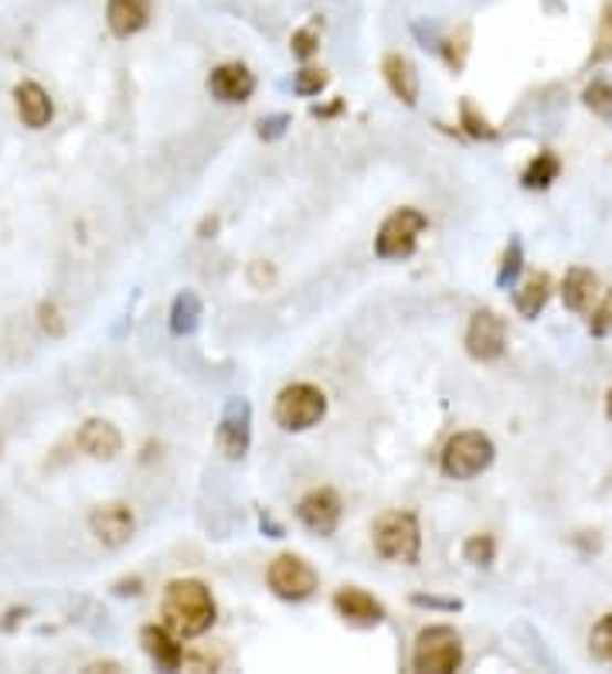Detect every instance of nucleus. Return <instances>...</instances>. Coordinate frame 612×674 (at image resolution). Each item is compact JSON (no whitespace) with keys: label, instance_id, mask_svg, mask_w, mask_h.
<instances>
[{"label":"nucleus","instance_id":"obj_1","mask_svg":"<svg viewBox=\"0 0 612 674\" xmlns=\"http://www.w3.org/2000/svg\"><path fill=\"white\" fill-rule=\"evenodd\" d=\"M163 623H168L178 638H201L204 630L215 623V600L204 582L197 579H174L163 592Z\"/></svg>","mask_w":612,"mask_h":674},{"label":"nucleus","instance_id":"obj_2","mask_svg":"<svg viewBox=\"0 0 612 674\" xmlns=\"http://www.w3.org/2000/svg\"><path fill=\"white\" fill-rule=\"evenodd\" d=\"M490 463H494V443L483 432H457L439 457L442 473L453 481H473Z\"/></svg>","mask_w":612,"mask_h":674},{"label":"nucleus","instance_id":"obj_3","mask_svg":"<svg viewBox=\"0 0 612 674\" xmlns=\"http://www.w3.org/2000/svg\"><path fill=\"white\" fill-rule=\"evenodd\" d=\"M422 548L419 522L408 511H391L375 525V552L388 563H416Z\"/></svg>","mask_w":612,"mask_h":674},{"label":"nucleus","instance_id":"obj_4","mask_svg":"<svg viewBox=\"0 0 612 674\" xmlns=\"http://www.w3.org/2000/svg\"><path fill=\"white\" fill-rule=\"evenodd\" d=\"M326 413V395L316 388V385H307V382H297V385H286L276 399V422L286 429V432H303L310 426H316Z\"/></svg>","mask_w":612,"mask_h":674},{"label":"nucleus","instance_id":"obj_5","mask_svg":"<svg viewBox=\"0 0 612 674\" xmlns=\"http://www.w3.org/2000/svg\"><path fill=\"white\" fill-rule=\"evenodd\" d=\"M463 664V644L453 627H429L419 633L412 667L422 674H453Z\"/></svg>","mask_w":612,"mask_h":674},{"label":"nucleus","instance_id":"obj_6","mask_svg":"<svg viewBox=\"0 0 612 674\" xmlns=\"http://www.w3.org/2000/svg\"><path fill=\"white\" fill-rule=\"evenodd\" d=\"M426 215L416 212V208H398L395 215L385 218L382 232H378V239H375V253L382 259H405V256H412L416 243H419V235L426 232Z\"/></svg>","mask_w":612,"mask_h":674},{"label":"nucleus","instance_id":"obj_7","mask_svg":"<svg viewBox=\"0 0 612 674\" xmlns=\"http://www.w3.org/2000/svg\"><path fill=\"white\" fill-rule=\"evenodd\" d=\"M266 579L276 597L293 600V603L313 597V589L320 582L316 569L307 559H300V555H279V559H272V566L266 569Z\"/></svg>","mask_w":612,"mask_h":674},{"label":"nucleus","instance_id":"obj_8","mask_svg":"<svg viewBox=\"0 0 612 674\" xmlns=\"http://www.w3.org/2000/svg\"><path fill=\"white\" fill-rule=\"evenodd\" d=\"M249 436H253V409L245 399H228L222 422H218V450L228 460H241L249 450Z\"/></svg>","mask_w":612,"mask_h":674},{"label":"nucleus","instance_id":"obj_9","mask_svg":"<svg viewBox=\"0 0 612 674\" xmlns=\"http://www.w3.org/2000/svg\"><path fill=\"white\" fill-rule=\"evenodd\" d=\"M507 344V328L494 310H480L473 313L470 331H466V351L476 362H494L504 354Z\"/></svg>","mask_w":612,"mask_h":674},{"label":"nucleus","instance_id":"obj_10","mask_svg":"<svg viewBox=\"0 0 612 674\" xmlns=\"http://www.w3.org/2000/svg\"><path fill=\"white\" fill-rule=\"evenodd\" d=\"M89 528L93 535L106 545V548H119V545H127L133 528H137V518H133V511L127 504H119V501H109V504H99L93 514H89Z\"/></svg>","mask_w":612,"mask_h":674},{"label":"nucleus","instance_id":"obj_11","mask_svg":"<svg viewBox=\"0 0 612 674\" xmlns=\"http://www.w3.org/2000/svg\"><path fill=\"white\" fill-rule=\"evenodd\" d=\"M297 518L303 522V528H310L313 535H331L341 522V498L334 491H310L300 504H297Z\"/></svg>","mask_w":612,"mask_h":674},{"label":"nucleus","instance_id":"obj_12","mask_svg":"<svg viewBox=\"0 0 612 674\" xmlns=\"http://www.w3.org/2000/svg\"><path fill=\"white\" fill-rule=\"evenodd\" d=\"M208 93L218 103H245L256 93V75L241 62H225L208 75Z\"/></svg>","mask_w":612,"mask_h":674},{"label":"nucleus","instance_id":"obj_13","mask_svg":"<svg viewBox=\"0 0 612 674\" xmlns=\"http://www.w3.org/2000/svg\"><path fill=\"white\" fill-rule=\"evenodd\" d=\"M334 610L347 620V623H357V627H375L385 620V607L372 597V592H364L357 586H344L337 597H334Z\"/></svg>","mask_w":612,"mask_h":674},{"label":"nucleus","instance_id":"obj_14","mask_svg":"<svg viewBox=\"0 0 612 674\" xmlns=\"http://www.w3.org/2000/svg\"><path fill=\"white\" fill-rule=\"evenodd\" d=\"M75 440H78L82 453H89L93 460H112L122 450L119 429L112 422H106V419H89L86 426L78 429Z\"/></svg>","mask_w":612,"mask_h":674},{"label":"nucleus","instance_id":"obj_15","mask_svg":"<svg viewBox=\"0 0 612 674\" xmlns=\"http://www.w3.org/2000/svg\"><path fill=\"white\" fill-rule=\"evenodd\" d=\"M14 106H18L21 124L31 127V130L49 127L52 116H55V106H52L49 93L41 89L37 83H21V86L14 89Z\"/></svg>","mask_w":612,"mask_h":674},{"label":"nucleus","instance_id":"obj_16","mask_svg":"<svg viewBox=\"0 0 612 674\" xmlns=\"http://www.w3.org/2000/svg\"><path fill=\"white\" fill-rule=\"evenodd\" d=\"M106 24L116 38H130L150 24V0H109Z\"/></svg>","mask_w":612,"mask_h":674},{"label":"nucleus","instance_id":"obj_17","mask_svg":"<svg viewBox=\"0 0 612 674\" xmlns=\"http://www.w3.org/2000/svg\"><path fill=\"white\" fill-rule=\"evenodd\" d=\"M140 641H143V651H147L163 671L184 667V648L178 644V633H174L171 627H143Z\"/></svg>","mask_w":612,"mask_h":674},{"label":"nucleus","instance_id":"obj_18","mask_svg":"<svg viewBox=\"0 0 612 674\" xmlns=\"http://www.w3.org/2000/svg\"><path fill=\"white\" fill-rule=\"evenodd\" d=\"M561 297H565V307L576 310V313H592L602 290H599V276L589 272V269H571L565 276V287H561Z\"/></svg>","mask_w":612,"mask_h":674},{"label":"nucleus","instance_id":"obj_19","mask_svg":"<svg viewBox=\"0 0 612 674\" xmlns=\"http://www.w3.org/2000/svg\"><path fill=\"white\" fill-rule=\"evenodd\" d=\"M382 72H385V83L395 93V99H401L405 106H416L419 103V72H416V65L408 62L405 55H388Z\"/></svg>","mask_w":612,"mask_h":674},{"label":"nucleus","instance_id":"obj_20","mask_svg":"<svg viewBox=\"0 0 612 674\" xmlns=\"http://www.w3.org/2000/svg\"><path fill=\"white\" fill-rule=\"evenodd\" d=\"M548 297H551V280L545 272H530L527 280L520 283V290H514V307H517L520 317H527V321H530V317H538L545 310Z\"/></svg>","mask_w":612,"mask_h":674},{"label":"nucleus","instance_id":"obj_21","mask_svg":"<svg viewBox=\"0 0 612 674\" xmlns=\"http://www.w3.org/2000/svg\"><path fill=\"white\" fill-rule=\"evenodd\" d=\"M201 321V297L194 290L178 293L174 307H171V331L174 334H191Z\"/></svg>","mask_w":612,"mask_h":674},{"label":"nucleus","instance_id":"obj_22","mask_svg":"<svg viewBox=\"0 0 612 674\" xmlns=\"http://www.w3.org/2000/svg\"><path fill=\"white\" fill-rule=\"evenodd\" d=\"M558 171H561L558 157L545 150V153H538L535 161L527 164V171H524V184H527V188H548V184L558 178Z\"/></svg>","mask_w":612,"mask_h":674},{"label":"nucleus","instance_id":"obj_23","mask_svg":"<svg viewBox=\"0 0 612 674\" xmlns=\"http://www.w3.org/2000/svg\"><path fill=\"white\" fill-rule=\"evenodd\" d=\"M494 552H497V545H494V538H490V535H473L463 545L466 563H473V566H490V563H494Z\"/></svg>","mask_w":612,"mask_h":674},{"label":"nucleus","instance_id":"obj_24","mask_svg":"<svg viewBox=\"0 0 612 674\" xmlns=\"http://www.w3.org/2000/svg\"><path fill=\"white\" fill-rule=\"evenodd\" d=\"M589 644H592V654H599L602 661H612V613L602 617V620L592 627Z\"/></svg>","mask_w":612,"mask_h":674},{"label":"nucleus","instance_id":"obj_25","mask_svg":"<svg viewBox=\"0 0 612 674\" xmlns=\"http://www.w3.org/2000/svg\"><path fill=\"white\" fill-rule=\"evenodd\" d=\"M323 86H326V72H323V68H313V65L300 68L297 78H293V89H297L300 96H316Z\"/></svg>","mask_w":612,"mask_h":674},{"label":"nucleus","instance_id":"obj_26","mask_svg":"<svg viewBox=\"0 0 612 674\" xmlns=\"http://www.w3.org/2000/svg\"><path fill=\"white\" fill-rule=\"evenodd\" d=\"M586 103H589L592 113H599V116H605V120H612V86H609V83H592V86L586 89Z\"/></svg>","mask_w":612,"mask_h":674},{"label":"nucleus","instance_id":"obj_27","mask_svg":"<svg viewBox=\"0 0 612 674\" xmlns=\"http://www.w3.org/2000/svg\"><path fill=\"white\" fill-rule=\"evenodd\" d=\"M520 266H524V259H520V243L514 239V243L507 246L504 259H501V272H497V283H501V287H511V283L517 280V272H520Z\"/></svg>","mask_w":612,"mask_h":674},{"label":"nucleus","instance_id":"obj_28","mask_svg":"<svg viewBox=\"0 0 612 674\" xmlns=\"http://www.w3.org/2000/svg\"><path fill=\"white\" fill-rule=\"evenodd\" d=\"M316 42H320V38H316V28H300L297 34H293V42H290V49H293V55L297 58H310L313 52H316Z\"/></svg>","mask_w":612,"mask_h":674},{"label":"nucleus","instance_id":"obj_29","mask_svg":"<svg viewBox=\"0 0 612 674\" xmlns=\"http://www.w3.org/2000/svg\"><path fill=\"white\" fill-rule=\"evenodd\" d=\"M589 328H592V334H605L612 328V293H602V307L592 310Z\"/></svg>","mask_w":612,"mask_h":674},{"label":"nucleus","instance_id":"obj_30","mask_svg":"<svg viewBox=\"0 0 612 674\" xmlns=\"http://www.w3.org/2000/svg\"><path fill=\"white\" fill-rule=\"evenodd\" d=\"M463 124H466V130L473 133V137H497V130L494 127H490L486 120H480V116H476V109H473V103H463Z\"/></svg>","mask_w":612,"mask_h":674},{"label":"nucleus","instance_id":"obj_31","mask_svg":"<svg viewBox=\"0 0 612 674\" xmlns=\"http://www.w3.org/2000/svg\"><path fill=\"white\" fill-rule=\"evenodd\" d=\"M286 127H290V116L279 113V116H269V120L259 124V137L262 140H279L286 133Z\"/></svg>","mask_w":612,"mask_h":674},{"label":"nucleus","instance_id":"obj_32","mask_svg":"<svg viewBox=\"0 0 612 674\" xmlns=\"http://www.w3.org/2000/svg\"><path fill=\"white\" fill-rule=\"evenodd\" d=\"M612 55V8L605 11L602 18V34H599V52H595V62L609 58Z\"/></svg>","mask_w":612,"mask_h":674},{"label":"nucleus","instance_id":"obj_33","mask_svg":"<svg viewBox=\"0 0 612 674\" xmlns=\"http://www.w3.org/2000/svg\"><path fill=\"white\" fill-rule=\"evenodd\" d=\"M41 328L52 331L55 338L62 334V321H58V310H55V303H41Z\"/></svg>","mask_w":612,"mask_h":674},{"label":"nucleus","instance_id":"obj_34","mask_svg":"<svg viewBox=\"0 0 612 674\" xmlns=\"http://www.w3.org/2000/svg\"><path fill=\"white\" fill-rule=\"evenodd\" d=\"M249 280H253L256 287H269V283H276V272H272V266H266V263H253Z\"/></svg>","mask_w":612,"mask_h":674},{"label":"nucleus","instance_id":"obj_35","mask_svg":"<svg viewBox=\"0 0 612 674\" xmlns=\"http://www.w3.org/2000/svg\"><path fill=\"white\" fill-rule=\"evenodd\" d=\"M416 607H436V610H460V600H439V597H416Z\"/></svg>","mask_w":612,"mask_h":674},{"label":"nucleus","instance_id":"obj_36","mask_svg":"<svg viewBox=\"0 0 612 674\" xmlns=\"http://www.w3.org/2000/svg\"><path fill=\"white\" fill-rule=\"evenodd\" d=\"M262 528H269V532H272V538H282V528H279L272 518H266V514H262Z\"/></svg>","mask_w":612,"mask_h":674},{"label":"nucleus","instance_id":"obj_37","mask_svg":"<svg viewBox=\"0 0 612 674\" xmlns=\"http://www.w3.org/2000/svg\"><path fill=\"white\" fill-rule=\"evenodd\" d=\"M605 413H609V419H612V388H609V399H605Z\"/></svg>","mask_w":612,"mask_h":674}]
</instances>
